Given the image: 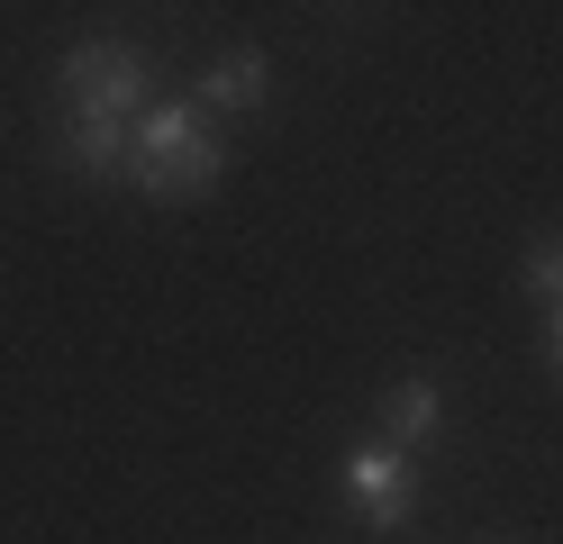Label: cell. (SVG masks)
<instances>
[{
  "label": "cell",
  "mask_w": 563,
  "mask_h": 544,
  "mask_svg": "<svg viewBox=\"0 0 563 544\" xmlns=\"http://www.w3.org/2000/svg\"><path fill=\"white\" fill-rule=\"evenodd\" d=\"M264 100V55L255 46H236L209 64V82H200V109H255Z\"/></svg>",
  "instance_id": "cell-6"
},
{
  "label": "cell",
  "mask_w": 563,
  "mask_h": 544,
  "mask_svg": "<svg viewBox=\"0 0 563 544\" xmlns=\"http://www.w3.org/2000/svg\"><path fill=\"white\" fill-rule=\"evenodd\" d=\"M545 345H554V373H563V300L545 309Z\"/></svg>",
  "instance_id": "cell-8"
},
{
  "label": "cell",
  "mask_w": 563,
  "mask_h": 544,
  "mask_svg": "<svg viewBox=\"0 0 563 544\" xmlns=\"http://www.w3.org/2000/svg\"><path fill=\"white\" fill-rule=\"evenodd\" d=\"M228 173V145L209 136V109L200 100H155L136 119V191L146 200H209Z\"/></svg>",
  "instance_id": "cell-1"
},
{
  "label": "cell",
  "mask_w": 563,
  "mask_h": 544,
  "mask_svg": "<svg viewBox=\"0 0 563 544\" xmlns=\"http://www.w3.org/2000/svg\"><path fill=\"white\" fill-rule=\"evenodd\" d=\"M345 499H355L373 526H409V508H418L409 454L400 445H355V454H345Z\"/></svg>",
  "instance_id": "cell-3"
},
{
  "label": "cell",
  "mask_w": 563,
  "mask_h": 544,
  "mask_svg": "<svg viewBox=\"0 0 563 544\" xmlns=\"http://www.w3.org/2000/svg\"><path fill=\"white\" fill-rule=\"evenodd\" d=\"M527 290H537L545 309L563 300V236H537V245H527Z\"/></svg>",
  "instance_id": "cell-7"
},
{
  "label": "cell",
  "mask_w": 563,
  "mask_h": 544,
  "mask_svg": "<svg viewBox=\"0 0 563 544\" xmlns=\"http://www.w3.org/2000/svg\"><path fill=\"white\" fill-rule=\"evenodd\" d=\"M64 100H74V119H119V127H136L155 109V64L136 55V46H74L64 55Z\"/></svg>",
  "instance_id": "cell-2"
},
{
  "label": "cell",
  "mask_w": 563,
  "mask_h": 544,
  "mask_svg": "<svg viewBox=\"0 0 563 544\" xmlns=\"http://www.w3.org/2000/svg\"><path fill=\"white\" fill-rule=\"evenodd\" d=\"M445 426V390L428 381V373H400L391 390H382V445H428V435Z\"/></svg>",
  "instance_id": "cell-4"
},
{
  "label": "cell",
  "mask_w": 563,
  "mask_h": 544,
  "mask_svg": "<svg viewBox=\"0 0 563 544\" xmlns=\"http://www.w3.org/2000/svg\"><path fill=\"white\" fill-rule=\"evenodd\" d=\"M64 164H74L82 181H128V173H136V127H119V119H74Z\"/></svg>",
  "instance_id": "cell-5"
}]
</instances>
